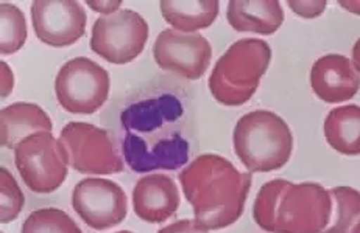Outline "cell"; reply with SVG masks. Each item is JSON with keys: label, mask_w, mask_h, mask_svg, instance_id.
<instances>
[{"label": "cell", "mask_w": 360, "mask_h": 233, "mask_svg": "<svg viewBox=\"0 0 360 233\" xmlns=\"http://www.w3.org/2000/svg\"><path fill=\"white\" fill-rule=\"evenodd\" d=\"M329 194L333 215L321 233H352L360 224V192L352 187H334Z\"/></svg>", "instance_id": "19"}, {"label": "cell", "mask_w": 360, "mask_h": 233, "mask_svg": "<svg viewBox=\"0 0 360 233\" xmlns=\"http://www.w3.org/2000/svg\"><path fill=\"white\" fill-rule=\"evenodd\" d=\"M120 5H122L120 0H116V2H111V0H98V2H92V0H89L88 2V6L92 8V11L106 14V16H111V14L120 11Z\"/></svg>", "instance_id": "25"}, {"label": "cell", "mask_w": 360, "mask_h": 233, "mask_svg": "<svg viewBox=\"0 0 360 233\" xmlns=\"http://www.w3.org/2000/svg\"><path fill=\"white\" fill-rule=\"evenodd\" d=\"M2 233H4V232H2Z\"/></svg>", "instance_id": "31"}, {"label": "cell", "mask_w": 360, "mask_h": 233, "mask_svg": "<svg viewBox=\"0 0 360 233\" xmlns=\"http://www.w3.org/2000/svg\"><path fill=\"white\" fill-rule=\"evenodd\" d=\"M72 207L94 230H108L119 225L128 215V199L117 182L86 178L72 192Z\"/></svg>", "instance_id": "10"}, {"label": "cell", "mask_w": 360, "mask_h": 233, "mask_svg": "<svg viewBox=\"0 0 360 233\" xmlns=\"http://www.w3.org/2000/svg\"><path fill=\"white\" fill-rule=\"evenodd\" d=\"M27 22L16 5L0 4V53L13 55L24 47L27 41Z\"/></svg>", "instance_id": "20"}, {"label": "cell", "mask_w": 360, "mask_h": 233, "mask_svg": "<svg viewBox=\"0 0 360 233\" xmlns=\"http://www.w3.org/2000/svg\"><path fill=\"white\" fill-rule=\"evenodd\" d=\"M338 5L343 6L347 11H349L352 14H359L360 16V0H348V2L342 0V2H338Z\"/></svg>", "instance_id": "27"}, {"label": "cell", "mask_w": 360, "mask_h": 233, "mask_svg": "<svg viewBox=\"0 0 360 233\" xmlns=\"http://www.w3.org/2000/svg\"><path fill=\"white\" fill-rule=\"evenodd\" d=\"M36 38L49 47H69L86 33V10L75 0H36L32 4Z\"/></svg>", "instance_id": "12"}, {"label": "cell", "mask_w": 360, "mask_h": 233, "mask_svg": "<svg viewBox=\"0 0 360 233\" xmlns=\"http://www.w3.org/2000/svg\"><path fill=\"white\" fill-rule=\"evenodd\" d=\"M158 233H210V230L201 227L195 220H179L174 224L165 225Z\"/></svg>", "instance_id": "24"}, {"label": "cell", "mask_w": 360, "mask_h": 233, "mask_svg": "<svg viewBox=\"0 0 360 233\" xmlns=\"http://www.w3.org/2000/svg\"><path fill=\"white\" fill-rule=\"evenodd\" d=\"M25 204V196L18 180L6 168H0V220L8 224L20 215Z\"/></svg>", "instance_id": "22"}, {"label": "cell", "mask_w": 360, "mask_h": 233, "mask_svg": "<svg viewBox=\"0 0 360 233\" xmlns=\"http://www.w3.org/2000/svg\"><path fill=\"white\" fill-rule=\"evenodd\" d=\"M153 58L162 70L195 81L210 67L212 47L205 36L167 28L158 34L153 44Z\"/></svg>", "instance_id": "11"}, {"label": "cell", "mask_w": 360, "mask_h": 233, "mask_svg": "<svg viewBox=\"0 0 360 233\" xmlns=\"http://www.w3.org/2000/svg\"><path fill=\"white\" fill-rule=\"evenodd\" d=\"M333 215L329 190L315 182L273 179L257 192L253 218L269 233H321Z\"/></svg>", "instance_id": "3"}, {"label": "cell", "mask_w": 360, "mask_h": 233, "mask_svg": "<svg viewBox=\"0 0 360 233\" xmlns=\"http://www.w3.org/2000/svg\"><path fill=\"white\" fill-rule=\"evenodd\" d=\"M352 64H354L356 70L360 74V38L356 41L354 47H352Z\"/></svg>", "instance_id": "28"}, {"label": "cell", "mask_w": 360, "mask_h": 233, "mask_svg": "<svg viewBox=\"0 0 360 233\" xmlns=\"http://www.w3.org/2000/svg\"><path fill=\"white\" fill-rule=\"evenodd\" d=\"M233 148L248 173L276 171L292 157L293 134L283 116L259 109L237 120Z\"/></svg>", "instance_id": "4"}, {"label": "cell", "mask_w": 360, "mask_h": 233, "mask_svg": "<svg viewBox=\"0 0 360 233\" xmlns=\"http://www.w3.org/2000/svg\"><path fill=\"white\" fill-rule=\"evenodd\" d=\"M20 233H83L61 208H39L27 216Z\"/></svg>", "instance_id": "21"}, {"label": "cell", "mask_w": 360, "mask_h": 233, "mask_svg": "<svg viewBox=\"0 0 360 233\" xmlns=\"http://www.w3.org/2000/svg\"><path fill=\"white\" fill-rule=\"evenodd\" d=\"M226 20L236 32L273 34L284 22V10L278 0H233L228 4Z\"/></svg>", "instance_id": "16"}, {"label": "cell", "mask_w": 360, "mask_h": 233, "mask_svg": "<svg viewBox=\"0 0 360 233\" xmlns=\"http://www.w3.org/2000/svg\"><path fill=\"white\" fill-rule=\"evenodd\" d=\"M352 233H360V224L357 225V227L354 229V232H352Z\"/></svg>", "instance_id": "29"}, {"label": "cell", "mask_w": 360, "mask_h": 233, "mask_svg": "<svg viewBox=\"0 0 360 233\" xmlns=\"http://www.w3.org/2000/svg\"><path fill=\"white\" fill-rule=\"evenodd\" d=\"M289 6L295 14H298V16L304 19H314L325 13L326 0H312V2L311 0H298V2L290 0Z\"/></svg>", "instance_id": "23"}, {"label": "cell", "mask_w": 360, "mask_h": 233, "mask_svg": "<svg viewBox=\"0 0 360 233\" xmlns=\"http://www.w3.org/2000/svg\"><path fill=\"white\" fill-rule=\"evenodd\" d=\"M309 78L315 95L330 105L354 98L360 91V74L343 55L330 53L319 58Z\"/></svg>", "instance_id": "13"}, {"label": "cell", "mask_w": 360, "mask_h": 233, "mask_svg": "<svg viewBox=\"0 0 360 233\" xmlns=\"http://www.w3.org/2000/svg\"><path fill=\"white\" fill-rule=\"evenodd\" d=\"M116 233H134V232H129V230H120V232H116Z\"/></svg>", "instance_id": "30"}, {"label": "cell", "mask_w": 360, "mask_h": 233, "mask_svg": "<svg viewBox=\"0 0 360 233\" xmlns=\"http://www.w3.org/2000/svg\"><path fill=\"white\" fill-rule=\"evenodd\" d=\"M58 140L68 151L69 166L78 173L106 176L124 171V159L103 128L72 121L61 129Z\"/></svg>", "instance_id": "9"}, {"label": "cell", "mask_w": 360, "mask_h": 233, "mask_svg": "<svg viewBox=\"0 0 360 233\" xmlns=\"http://www.w3.org/2000/svg\"><path fill=\"white\" fill-rule=\"evenodd\" d=\"M150 36L147 20L133 10H120L94 22L91 50L111 64H128L138 58Z\"/></svg>", "instance_id": "8"}, {"label": "cell", "mask_w": 360, "mask_h": 233, "mask_svg": "<svg viewBox=\"0 0 360 233\" xmlns=\"http://www.w3.org/2000/svg\"><path fill=\"white\" fill-rule=\"evenodd\" d=\"M0 65H2V75H0V79H2V98L5 100L13 92L14 75L11 67L5 61H2Z\"/></svg>", "instance_id": "26"}, {"label": "cell", "mask_w": 360, "mask_h": 233, "mask_svg": "<svg viewBox=\"0 0 360 233\" xmlns=\"http://www.w3.org/2000/svg\"><path fill=\"white\" fill-rule=\"evenodd\" d=\"M179 190L167 174L153 173L141 178L133 188V210L139 220L161 224L179 207Z\"/></svg>", "instance_id": "14"}, {"label": "cell", "mask_w": 360, "mask_h": 233, "mask_svg": "<svg viewBox=\"0 0 360 233\" xmlns=\"http://www.w3.org/2000/svg\"><path fill=\"white\" fill-rule=\"evenodd\" d=\"M110 74L89 58L68 61L55 78V93L60 106L69 114L91 115L105 105L110 95Z\"/></svg>", "instance_id": "7"}, {"label": "cell", "mask_w": 360, "mask_h": 233, "mask_svg": "<svg viewBox=\"0 0 360 233\" xmlns=\"http://www.w3.org/2000/svg\"><path fill=\"white\" fill-rule=\"evenodd\" d=\"M217 0H162L164 20L181 33H193L211 27L219 16Z\"/></svg>", "instance_id": "17"}, {"label": "cell", "mask_w": 360, "mask_h": 233, "mask_svg": "<svg viewBox=\"0 0 360 233\" xmlns=\"http://www.w3.org/2000/svg\"><path fill=\"white\" fill-rule=\"evenodd\" d=\"M178 179L197 224L206 230L239 221L253 184L251 173L239 171L226 157L212 152L193 159Z\"/></svg>", "instance_id": "2"}, {"label": "cell", "mask_w": 360, "mask_h": 233, "mask_svg": "<svg viewBox=\"0 0 360 233\" xmlns=\"http://www.w3.org/2000/svg\"><path fill=\"white\" fill-rule=\"evenodd\" d=\"M271 61V48L265 41L247 38L234 42L211 72L210 91L215 101L236 107L248 103Z\"/></svg>", "instance_id": "5"}, {"label": "cell", "mask_w": 360, "mask_h": 233, "mask_svg": "<svg viewBox=\"0 0 360 233\" xmlns=\"http://www.w3.org/2000/svg\"><path fill=\"white\" fill-rule=\"evenodd\" d=\"M186 107L175 93H161L129 105L120 115L125 131L122 154L134 173L174 171L189 162L184 135Z\"/></svg>", "instance_id": "1"}, {"label": "cell", "mask_w": 360, "mask_h": 233, "mask_svg": "<svg viewBox=\"0 0 360 233\" xmlns=\"http://www.w3.org/2000/svg\"><path fill=\"white\" fill-rule=\"evenodd\" d=\"M14 165L24 184L33 193L49 194L58 190L68 178L69 156L52 133L24 138L14 149Z\"/></svg>", "instance_id": "6"}, {"label": "cell", "mask_w": 360, "mask_h": 233, "mask_svg": "<svg viewBox=\"0 0 360 233\" xmlns=\"http://www.w3.org/2000/svg\"><path fill=\"white\" fill-rule=\"evenodd\" d=\"M53 123L49 114L34 103H13L0 112V143L16 149L24 138L39 133H52Z\"/></svg>", "instance_id": "15"}, {"label": "cell", "mask_w": 360, "mask_h": 233, "mask_svg": "<svg viewBox=\"0 0 360 233\" xmlns=\"http://www.w3.org/2000/svg\"><path fill=\"white\" fill-rule=\"evenodd\" d=\"M329 147L343 156H360V106L347 105L330 111L323 125Z\"/></svg>", "instance_id": "18"}]
</instances>
